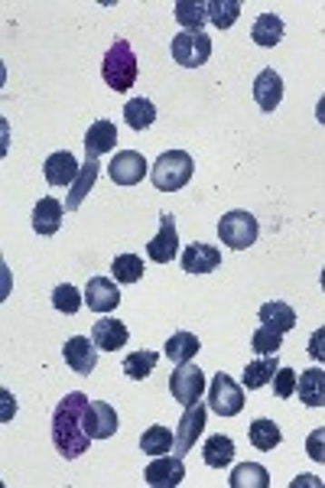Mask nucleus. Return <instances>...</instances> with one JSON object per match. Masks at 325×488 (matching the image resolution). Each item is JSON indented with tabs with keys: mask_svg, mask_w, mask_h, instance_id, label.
Returning <instances> with one entry per match:
<instances>
[{
	"mask_svg": "<svg viewBox=\"0 0 325 488\" xmlns=\"http://www.w3.org/2000/svg\"><path fill=\"white\" fill-rule=\"evenodd\" d=\"M85 411H88V397L82 391H72L59 401L53 413V443L59 456L78 459L88 450L92 436L85 433Z\"/></svg>",
	"mask_w": 325,
	"mask_h": 488,
	"instance_id": "nucleus-1",
	"label": "nucleus"
},
{
	"mask_svg": "<svg viewBox=\"0 0 325 488\" xmlns=\"http://www.w3.org/2000/svg\"><path fill=\"white\" fill-rule=\"evenodd\" d=\"M195 173V163L186 150H166L160 154V160L150 166V179L160 193H176V189L189 186V179Z\"/></svg>",
	"mask_w": 325,
	"mask_h": 488,
	"instance_id": "nucleus-2",
	"label": "nucleus"
},
{
	"mask_svg": "<svg viewBox=\"0 0 325 488\" xmlns=\"http://www.w3.org/2000/svg\"><path fill=\"white\" fill-rule=\"evenodd\" d=\"M101 75H104L108 88H114L117 95L133 88V82H137V55H133L127 39H117L114 46L108 49L104 63H101Z\"/></svg>",
	"mask_w": 325,
	"mask_h": 488,
	"instance_id": "nucleus-3",
	"label": "nucleus"
},
{
	"mask_svg": "<svg viewBox=\"0 0 325 488\" xmlns=\"http://www.w3.org/2000/svg\"><path fill=\"white\" fill-rule=\"evenodd\" d=\"M257 218L251 215V212H228V215H222V222H218V238H222V244H228L231 251H244L251 248L257 241Z\"/></svg>",
	"mask_w": 325,
	"mask_h": 488,
	"instance_id": "nucleus-4",
	"label": "nucleus"
},
{
	"mask_svg": "<svg viewBox=\"0 0 325 488\" xmlns=\"http://www.w3.org/2000/svg\"><path fill=\"white\" fill-rule=\"evenodd\" d=\"M209 411L218 417H238L244 411V391L225 372H218L209 384Z\"/></svg>",
	"mask_w": 325,
	"mask_h": 488,
	"instance_id": "nucleus-5",
	"label": "nucleus"
},
{
	"mask_svg": "<svg viewBox=\"0 0 325 488\" xmlns=\"http://www.w3.org/2000/svg\"><path fill=\"white\" fill-rule=\"evenodd\" d=\"M172 59H176L179 65H186V69H199V65L209 63L212 55V39L205 36L202 30L189 33L182 30L179 36H172V46H170Z\"/></svg>",
	"mask_w": 325,
	"mask_h": 488,
	"instance_id": "nucleus-6",
	"label": "nucleus"
},
{
	"mask_svg": "<svg viewBox=\"0 0 325 488\" xmlns=\"http://www.w3.org/2000/svg\"><path fill=\"white\" fill-rule=\"evenodd\" d=\"M170 394L176 397L179 403H186V407L202 401V394H205V372L192 362L176 364V372L170 374Z\"/></svg>",
	"mask_w": 325,
	"mask_h": 488,
	"instance_id": "nucleus-7",
	"label": "nucleus"
},
{
	"mask_svg": "<svg viewBox=\"0 0 325 488\" xmlns=\"http://www.w3.org/2000/svg\"><path fill=\"white\" fill-rule=\"evenodd\" d=\"M179 254V234H176V218L170 212H160V232L150 238L147 257L153 264H172Z\"/></svg>",
	"mask_w": 325,
	"mask_h": 488,
	"instance_id": "nucleus-8",
	"label": "nucleus"
},
{
	"mask_svg": "<svg viewBox=\"0 0 325 488\" xmlns=\"http://www.w3.org/2000/svg\"><path fill=\"white\" fill-rule=\"evenodd\" d=\"M147 173H150V163L137 150H117V156L108 166V176L114 179L117 186H137V183H143Z\"/></svg>",
	"mask_w": 325,
	"mask_h": 488,
	"instance_id": "nucleus-9",
	"label": "nucleus"
},
{
	"mask_svg": "<svg viewBox=\"0 0 325 488\" xmlns=\"http://www.w3.org/2000/svg\"><path fill=\"white\" fill-rule=\"evenodd\" d=\"M205 403H189L186 413H182V420H179V430H176V456H186L189 450L195 446V440L202 436V430H205Z\"/></svg>",
	"mask_w": 325,
	"mask_h": 488,
	"instance_id": "nucleus-10",
	"label": "nucleus"
},
{
	"mask_svg": "<svg viewBox=\"0 0 325 488\" xmlns=\"http://www.w3.org/2000/svg\"><path fill=\"white\" fill-rule=\"evenodd\" d=\"M117 426H121V420H117V411L111 407V403H104V401H88L85 433L92 436V440H111V436L117 433Z\"/></svg>",
	"mask_w": 325,
	"mask_h": 488,
	"instance_id": "nucleus-11",
	"label": "nucleus"
},
{
	"mask_svg": "<svg viewBox=\"0 0 325 488\" xmlns=\"http://www.w3.org/2000/svg\"><path fill=\"white\" fill-rule=\"evenodd\" d=\"M65 364H69L75 374H92L98 368V345L85 335H72L69 342L63 345Z\"/></svg>",
	"mask_w": 325,
	"mask_h": 488,
	"instance_id": "nucleus-12",
	"label": "nucleus"
},
{
	"mask_svg": "<svg viewBox=\"0 0 325 488\" xmlns=\"http://www.w3.org/2000/svg\"><path fill=\"white\" fill-rule=\"evenodd\" d=\"M143 479H147V485L153 488H172L179 485V482L186 479V465H182V456H156L153 463L147 465V473H143Z\"/></svg>",
	"mask_w": 325,
	"mask_h": 488,
	"instance_id": "nucleus-13",
	"label": "nucleus"
},
{
	"mask_svg": "<svg viewBox=\"0 0 325 488\" xmlns=\"http://www.w3.org/2000/svg\"><path fill=\"white\" fill-rule=\"evenodd\" d=\"M121 303V290H117V280L108 277H92L85 287V306L92 313H111L117 310Z\"/></svg>",
	"mask_w": 325,
	"mask_h": 488,
	"instance_id": "nucleus-14",
	"label": "nucleus"
},
{
	"mask_svg": "<svg viewBox=\"0 0 325 488\" xmlns=\"http://www.w3.org/2000/svg\"><path fill=\"white\" fill-rule=\"evenodd\" d=\"M63 218H65V205L59 199H53V195H46V199H39L36 209H33V232L49 238V234H55L63 228Z\"/></svg>",
	"mask_w": 325,
	"mask_h": 488,
	"instance_id": "nucleus-15",
	"label": "nucleus"
},
{
	"mask_svg": "<svg viewBox=\"0 0 325 488\" xmlns=\"http://www.w3.org/2000/svg\"><path fill=\"white\" fill-rule=\"evenodd\" d=\"M254 101L261 111H277L280 101H283V78H280V72L273 69H263L261 75L254 78Z\"/></svg>",
	"mask_w": 325,
	"mask_h": 488,
	"instance_id": "nucleus-16",
	"label": "nucleus"
},
{
	"mask_svg": "<svg viewBox=\"0 0 325 488\" xmlns=\"http://www.w3.org/2000/svg\"><path fill=\"white\" fill-rule=\"evenodd\" d=\"M43 173H46L49 186H72V183L78 179V173H82V163H78L69 150H59V154H53L46 160Z\"/></svg>",
	"mask_w": 325,
	"mask_h": 488,
	"instance_id": "nucleus-17",
	"label": "nucleus"
},
{
	"mask_svg": "<svg viewBox=\"0 0 325 488\" xmlns=\"http://www.w3.org/2000/svg\"><path fill=\"white\" fill-rule=\"evenodd\" d=\"M218 267H222V251L212 248V244H202V241L189 244L186 254H182V271L186 274H212Z\"/></svg>",
	"mask_w": 325,
	"mask_h": 488,
	"instance_id": "nucleus-18",
	"label": "nucleus"
},
{
	"mask_svg": "<svg viewBox=\"0 0 325 488\" xmlns=\"http://www.w3.org/2000/svg\"><path fill=\"white\" fill-rule=\"evenodd\" d=\"M127 325L121 319H98L92 325V342L98 345L101 352H117L127 345Z\"/></svg>",
	"mask_w": 325,
	"mask_h": 488,
	"instance_id": "nucleus-19",
	"label": "nucleus"
},
{
	"mask_svg": "<svg viewBox=\"0 0 325 488\" xmlns=\"http://www.w3.org/2000/svg\"><path fill=\"white\" fill-rule=\"evenodd\" d=\"M98 173H101L98 156H88V160L82 163V173H78V179L72 183V193H69V199H65V212H75L78 205L85 202V195L92 193L94 179H98Z\"/></svg>",
	"mask_w": 325,
	"mask_h": 488,
	"instance_id": "nucleus-20",
	"label": "nucleus"
},
{
	"mask_svg": "<svg viewBox=\"0 0 325 488\" xmlns=\"http://www.w3.org/2000/svg\"><path fill=\"white\" fill-rule=\"evenodd\" d=\"M202 342L199 335L186 333V329H179V333H172L170 339H166V345H162V352H166V358H170L172 364H186L192 362L195 355H199Z\"/></svg>",
	"mask_w": 325,
	"mask_h": 488,
	"instance_id": "nucleus-21",
	"label": "nucleus"
},
{
	"mask_svg": "<svg viewBox=\"0 0 325 488\" xmlns=\"http://www.w3.org/2000/svg\"><path fill=\"white\" fill-rule=\"evenodd\" d=\"M300 401L306 407H325V372L322 368H306L300 372Z\"/></svg>",
	"mask_w": 325,
	"mask_h": 488,
	"instance_id": "nucleus-22",
	"label": "nucleus"
},
{
	"mask_svg": "<svg viewBox=\"0 0 325 488\" xmlns=\"http://www.w3.org/2000/svg\"><path fill=\"white\" fill-rule=\"evenodd\" d=\"M257 316H261L263 325H271V329H277V333H290V329L296 325V310L290 306V303H283V300L263 303Z\"/></svg>",
	"mask_w": 325,
	"mask_h": 488,
	"instance_id": "nucleus-23",
	"label": "nucleus"
},
{
	"mask_svg": "<svg viewBox=\"0 0 325 488\" xmlns=\"http://www.w3.org/2000/svg\"><path fill=\"white\" fill-rule=\"evenodd\" d=\"M114 147H117V127L111 124V121H94L85 134L88 156H101V154H108V150H114Z\"/></svg>",
	"mask_w": 325,
	"mask_h": 488,
	"instance_id": "nucleus-24",
	"label": "nucleus"
},
{
	"mask_svg": "<svg viewBox=\"0 0 325 488\" xmlns=\"http://www.w3.org/2000/svg\"><path fill=\"white\" fill-rule=\"evenodd\" d=\"M172 450H176V433L170 426H150L140 436V453H147V456H166Z\"/></svg>",
	"mask_w": 325,
	"mask_h": 488,
	"instance_id": "nucleus-25",
	"label": "nucleus"
},
{
	"mask_svg": "<svg viewBox=\"0 0 325 488\" xmlns=\"http://www.w3.org/2000/svg\"><path fill=\"white\" fill-rule=\"evenodd\" d=\"M251 39L263 49L277 46L280 39H283V20L277 14H261L254 20V26H251Z\"/></svg>",
	"mask_w": 325,
	"mask_h": 488,
	"instance_id": "nucleus-26",
	"label": "nucleus"
},
{
	"mask_svg": "<svg viewBox=\"0 0 325 488\" xmlns=\"http://www.w3.org/2000/svg\"><path fill=\"white\" fill-rule=\"evenodd\" d=\"M277 372H280L277 355H263V358H257V362H251L248 368H244V388H248V391L263 388V384H271L273 374H277Z\"/></svg>",
	"mask_w": 325,
	"mask_h": 488,
	"instance_id": "nucleus-27",
	"label": "nucleus"
},
{
	"mask_svg": "<svg viewBox=\"0 0 325 488\" xmlns=\"http://www.w3.org/2000/svg\"><path fill=\"white\" fill-rule=\"evenodd\" d=\"M124 121L131 131H147L156 121V105L150 98H133L124 105Z\"/></svg>",
	"mask_w": 325,
	"mask_h": 488,
	"instance_id": "nucleus-28",
	"label": "nucleus"
},
{
	"mask_svg": "<svg viewBox=\"0 0 325 488\" xmlns=\"http://www.w3.org/2000/svg\"><path fill=\"white\" fill-rule=\"evenodd\" d=\"M202 456H205V465H212V469H225V465L234 459V440L231 436H222V433L209 436Z\"/></svg>",
	"mask_w": 325,
	"mask_h": 488,
	"instance_id": "nucleus-29",
	"label": "nucleus"
},
{
	"mask_svg": "<svg viewBox=\"0 0 325 488\" xmlns=\"http://www.w3.org/2000/svg\"><path fill=\"white\" fill-rule=\"evenodd\" d=\"M231 488H271V473L257 463H244L231 473Z\"/></svg>",
	"mask_w": 325,
	"mask_h": 488,
	"instance_id": "nucleus-30",
	"label": "nucleus"
},
{
	"mask_svg": "<svg viewBox=\"0 0 325 488\" xmlns=\"http://www.w3.org/2000/svg\"><path fill=\"white\" fill-rule=\"evenodd\" d=\"M248 436H251V443H254L257 450H263V453L277 450V446H280V440H283V433H280V426L273 423V420H263V417L251 423Z\"/></svg>",
	"mask_w": 325,
	"mask_h": 488,
	"instance_id": "nucleus-31",
	"label": "nucleus"
},
{
	"mask_svg": "<svg viewBox=\"0 0 325 488\" xmlns=\"http://www.w3.org/2000/svg\"><path fill=\"white\" fill-rule=\"evenodd\" d=\"M111 277H114L117 284H137V280H143V257L117 254L114 264H111Z\"/></svg>",
	"mask_w": 325,
	"mask_h": 488,
	"instance_id": "nucleus-32",
	"label": "nucleus"
},
{
	"mask_svg": "<svg viewBox=\"0 0 325 488\" xmlns=\"http://www.w3.org/2000/svg\"><path fill=\"white\" fill-rule=\"evenodd\" d=\"M172 10H176L179 26H186L189 33L202 30V24L209 20V4H192V0H179V4H176Z\"/></svg>",
	"mask_w": 325,
	"mask_h": 488,
	"instance_id": "nucleus-33",
	"label": "nucleus"
},
{
	"mask_svg": "<svg viewBox=\"0 0 325 488\" xmlns=\"http://www.w3.org/2000/svg\"><path fill=\"white\" fill-rule=\"evenodd\" d=\"M156 362H160V355L156 352H131V355L124 358V374L127 378H133V381H143L147 374H153V368H156Z\"/></svg>",
	"mask_w": 325,
	"mask_h": 488,
	"instance_id": "nucleus-34",
	"label": "nucleus"
},
{
	"mask_svg": "<svg viewBox=\"0 0 325 488\" xmlns=\"http://www.w3.org/2000/svg\"><path fill=\"white\" fill-rule=\"evenodd\" d=\"M241 16V0H212L209 4V20L218 30L234 26V20Z\"/></svg>",
	"mask_w": 325,
	"mask_h": 488,
	"instance_id": "nucleus-35",
	"label": "nucleus"
},
{
	"mask_svg": "<svg viewBox=\"0 0 325 488\" xmlns=\"http://www.w3.org/2000/svg\"><path fill=\"white\" fill-rule=\"evenodd\" d=\"M53 306L59 313H65V316H75V313L85 306V296L78 294L72 284H59V287L53 290Z\"/></svg>",
	"mask_w": 325,
	"mask_h": 488,
	"instance_id": "nucleus-36",
	"label": "nucleus"
},
{
	"mask_svg": "<svg viewBox=\"0 0 325 488\" xmlns=\"http://www.w3.org/2000/svg\"><path fill=\"white\" fill-rule=\"evenodd\" d=\"M251 349H254L257 355H277V352L283 349V333H277L271 325H261V329L251 335Z\"/></svg>",
	"mask_w": 325,
	"mask_h": 488,
	"instance_id": "nucleus-37",
	"label": "nucleus"
},
{
	"mask_svg": "<svg viewBox=\"0 0 325 488\" xmlns=\"http://www.w3.org/2000/svg\"><path fill=\"white\" fill-rule=\"evenodd\" d=\"M296 388H300V374L293 372V368H280L277 374H273V394L277 397H293L296 394Z\"/></svg>",
	"mask_w": 325,
	"mask_h": 488,
	"instance_id": "nucleus-38",
	"label": "nucleus"
},
{
	"mask_svg": "<svg viewBox=\"0 0 325 488\" xmlns=\"http://www.w3.org/2000/svg\"><path fill=\"white\" fill-rule=\"evenodd\" d=\"M306 453H310L312 463H325V426H319L306 436Z\"/></svg>",
	"mask_w": 325,
	"mask_h": 488,
	"instance_id": "nucleus-39",
	"label": "nucleus"
},
{
	"mask_svg": "<svg viewBox=\"0 0 325 488\" xmlns=\"http://www.w3.org/2000/svg\"><path fill=\"white\" fill-rule=\"evenodd\" d=\"M306 352H310L312 362L325 364V325H322V329H316V333L310 335V345H306Z\"/></svg>",
	"mask_w": 325,
	"mask_h": 488,
	"instance_id": "nucleus-40",
	"label": "nucleus"
},
{
	"mask_svg": "<svg viewBox=\"0 0 325 488\" xmlns=\"http://www.w3.org/2000/svg\"><path fill=\"white\" fill-rule=\"evenodd\" d=\"M316 117H319V124H325V95L319 98V105H316Z\"/></svg>",
	"mask_w": 325,
	"mask_h": 488,
	"instance_id": "nucleus-41",
	"label": "nucleus"
},
{
	"mask_svg": "<svg viewBox=\"0 0 325 488\" xmlns=\"http://www.w3.org/2000/svg\"><path fill=\"white\" fill-rule=\"evenodd\" d=\"M322 290H325V267H322Z\"/></svg>",
	"mask_w": 325,
	"mask_h": 488,
	"instance_id": "nucleus-42",
	"label": "nucleus"
}]
</instances>
